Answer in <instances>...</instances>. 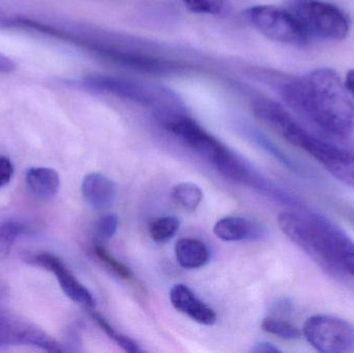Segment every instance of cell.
<instances>
[{
  "mask_svg": "<svg viewBox=\"0 0 354 353\" xmlns=\"http://www.w3.org/2000/svg\"><path fill=\"white\" fill-rule=\"evenodd\" d=\"M170 302L179 312L203 325L216 323V315L210 307L200 300L187 286L176 284L170 290Z\"/></svg>",
  "mask_w": 354,
  "mask_h": 353,
  "instance_id": "7c38bea8",
  "label": "cell"
},
{
  "mask_svg": "<svg viewBox=\"0 0 354 353\" xmlns=\"http://www.w3.org/2000/svg\"><path fill=\"white\" fill-rule=\"evenodd\" d=\"M291 311H292V304H291L290 300H286V298L279 300L274 305V312L277 313L278 316L290 314Z\"/></svg>",
  "mask_w": 354,
  "mask_h": 353,
  "instance_id": "4316f807",
  "label": "cell"
},
{
  "mask_svg": "<svg viewBox=\"0 0 354 353\" xmlns=\"http://www.w3.org/2000/svg\"><path fill=\"white\" fill-rule=\"evenodd\" d=\"M6 294H8V290H6V286L0 284V300L3 298L4 296H6Z\"/></svg>",
  "mask_w": 354,
  "mask_h": 353,
  "instance_id": "4dcf8cb0",
  "label": "cell"
},
{
  "mask_svg": "<svg viewBox=\"0 0 354 353\" xmlns=\"http://www.w3.org/2000/svg\"><path fill=\"white\" fill-rule=\"evenodd\" d=\"M303 335L317 352H354V325L340 317L314 315L306 321Z\"/></svg>",
  "mask_w": 354,
  "mask_h": 353,
  "instance_id": "52a82bcc",
  "label": "cell"
},
{
  "mask_svg": "<svg viewBox=\"0 0 354 353\" xmlns=\"http://www.w3.org/2000/svg\"><path fill=\"white\" fill-rule=\"evenodd\" d=\"M81 193L85 202L95 211H105L113 203L116 195L114 182L102 173L85 176L81 184Z\"/></svg>",
  "mask_w": 354,
  "mask_h": 353,
  "instance_id": "4fadbf2b",
  "label": "cell"
},
{
  "mask_svg": "<svg viewBox=\"0 0 354 353\" xmlns=\"http://www.w3.org/2000/svg\"><path fill=\"white\" fill-rule=\"evenodd\" d=\"M26 261L53 274L66 296L87 310H93L95 300L88 289L75 277L59 257L51 253L39 252L27 256Z\"/></svg>",
  "mask_w": 354,
  "mask_h": 353,
  "instance_id": "30bf717a",
  "label": "cell"
},
{
  "mask_svg": "<svg viewBox=\"0 0 354 353\" xmlns=\"http://www.w3.org/2000/svg\"><path fill=\"white\" fill-rule=\"evenodd\" d=\"M93 49L100 55L108 58L118 66H126V68L140 70L143 73L159 75L172 74L179 68L174 62L151 57V56L142 55V54L120 51V50L105 49V48L93 47Z\"/></svg>",
  "mask_w": 354,
  "mask_h": 353,
  "instance_id": "8fae6325",
  "label": "cell"
},
{
  "mask_svg": "<svg viewBox=\"0 0 354 353\" xmlns=\"http://www.w3.org/2000/svg\"><path fill=\"white\" fill-rule=\"evenodd\" d=\"M281 97L301 117L324 134L346 139L354 134V104L336 70H312L279 85Z\"/></svg>",
  "mask_w": 354,
  "mask_h": 353,
  "instance_id": "6da1fadb",
  "label": "cell"
},
{
  "mask_svg": "<svg viewBox=\"0 0 354 353\" xmlns=\"http://www.w3.org/2000/svg\"><path fill=\"white\" fill-rule=\"evenodd\" d=\"M64 346V352H66V347H68V352H79V347L81 346V338L79 335V332L76 330H70L68 335L66 337V341L62 344Z\"/></svg>",
  "mask_w": 354,
  "mask_h": 353,
  "instance_id": "484cf974",
  "label": "cell"
},
{
  "mask_svg": "<svg viewBox=\"0 0 354 353\" xmlns=\"http://www.w3.org/2000/svg\"><path fill=\"white\" fill-rule=\"evenodd\" d=\"M118 224H120V220L118 216L113 213H108L101 218L97 224V240L104 242L113 238L118 231Z\"/></svg>",
  "mask_w": 354,
  "mask_h": 353,
  "instance_id": "cb8c5ba5",
  "label": "cell"
},
{
  "mask_svg": "<svg viewBox=\"0 0 354 353\" xmlns=\"http://www.w3.org/2000/svg\"><path fill=\"white\" fill-rule=\"evenodd\" d=\"M2 312H3V309L0 308V315H1Z\"/></svg>",
  "mask_w": 354,
  "mask_h": 353,
  "instance_id": "d6a6232c",
  "label": "cell"
},
{
  "mask_svg": "<svg viewBox=\"0 0 354 353\" xmlns=\"http://www.w3.org/2000/svg\"><path fill=\"white\" fill-rule=\"evenodd\" d=\"M25 182L33 196L41 200H49L59 190L60 178L53 168L33 167L27 170Z\"/></svg>",
  "mask_w": 354,
  "mask_h": 353,
  "instance_id": "9a60e30c",
  "label": "cell"
},
{
  "mask_svg": "<svg viewBox=\"0 0 354 353\" xmlns=\"http://www.w3.org/2000/svg\"><path fill=\"white\" fill-rule=\"evenodd\" d=\"M262 330L284 340H297L301 336L299 327L280 316H268L261 323Z\"/></svg>",
  "mask_w": 354,
  "mask_h": 353,
  "instance_id": "ffe728a7",
  "label": "cell"
},
{
  "mask_svg": "<svg viewBox=\"0 0 354 353\" xmlns=\"http://www.w3.org/2000/svg\"><path fill=\"white\" fill-rule=\"evenodd\" d=\"M30 346L48 352H64L58 343L44 330L30 321L3 310L0 315V346Z\"/></svg>",
  "mask_w": 354,
  "mask_h": 353,
  "instance_id": "ba28073f",
  "label": "cell"
},
{
  "mask_svg": "<svg viewBox=\"0 0 354 353\" xmlns=\"http://www.w3.org/2000/svg\"><path fill=\"white\" fill-rule=\"evenodd\" d=\"M83 85L93 91L115 95L143 106L158 108L178 103L176 95L160 87H151L139 81L111 75H89Z\"/></svg>",
  "mask_w": 354,
  "mask_h": 353,
  "instance_id": "8992f818",
  "label": "cell"
},
{
  "mask_svg": "<svg viewBox=\"0 0 354 353\" xmlns=\"http://www.w3.org/2000/svg\"><path fill=\"white\" fill-rule=\"evenodd\" d=\"M177 263L183 269H200L207 265L210 252L203 242L195 238H181L176 244Z\"/></svg>",
  "mask_w": 354,
  "mask_h": 353,
  "instance_id": "2e32d148",
  "label": "cell"
},
{
  "mask_svg": "<svg viewBox=\"0 0 354 353\" xmlns=\"http://www.w3.org/2000/svg\"><path fill=\"white\" fill-rule=\"evenodd\" d=\"M227 0H181L183 6L194 14L218 15Z\"/></svg>",
  "mask_w": 354,
  "mask_h": 353,
  "instance_id": "603a6c76",
  "label": "cell"
},
{
  "mask_svg": "<svg viewBox=\"0 0 354 353\" xmlns=\"http://www.w3.org/2000/svg\"><path fill=\"white\" fill-rule=\"evenodd\" d=\"M93 251H95V256L99 258L102 263L105 265L108 269L115 274L118 277L122 280H132L133 273L126 265L120 263L118 258L113 256L107 249L104 247L103 242L101 240H95V246H93Z\"/></svg>",
  "mask_w": 354,
  "mask_h": 353,
  "instance_id": "44dd1931",
  "label": "cell"
},
{
  "mask_svg": "<svg viewBox=\"0 0 354 353\" xmlns=\"http://www.w3.org/2000/svg\"><path fill=\"white\" fill-rule=\"evenodd\" d=\"M172 197L183 209L195 211L203 199V192L198 184L193 182H180L172 190Z\"/></svg>",
  "mask_w": 354,
  "mask_h": 353,
  "instance_id": "ac0fdd59",
  "label": "cell"
},
{
  "mask_svg": "<svg viewBox=\"0 0 354 353\" xmlns=\"http://www.w3.org/2000/svg\"><path fill=\"white\" fill-rule=\"evenodd\" d=\"M91 311V317H93V321L97 323V325H99L100 329H101L114 343L118 344L122 350L129 353L142 352L140 346H139L134 340L131 339L128 336L124 335V334L118 332V330L114 329V327L108 323L107 319L102 316L97 311Z\"/></svg>",
  "mask_w": 354,
  "mask_h": 353,
  "instance_id": "d6986e66",
  "label": "cell"
},
{
  "mask_svg": "<svg viewBox=\"0 0 354 353\" xmlns=\"http://www.w3.org/2000/svg\"><path fill=\"white\" fill-rule=\"evenodd\" d=\"M288 8L310 37L342 41L351 31V20L340 8L324 0H289Z\"/></svg>",
  "mask_w": 354,
  "mask_h": 353,
  "instance_id": "277c9868",
  "label": "cell"
},
{
  "mask_svg": "<svg viewBox=\"0 0 354 353\" xmlns=\"http://www.w3.org/2000/svg\"><path fill=\"white\" fill-rule=\"evenodd\" d=\"M214 233L218 240L224 242H241L259 240L264 236V229L245 218L226 217L216 222Z\"/></svg>",
  "mask_w": 354,
  "mask_h": 353,
  "instance_id": "5bb4252c",
  "label": "cell"
},
{
  "mask_svg": "<svg viewBox=\"0 0 354 353\" xmlns=\"http://www.w3.org/2000/svg\"><path fill=\"white\" fill-rule=\"evenodd\" d=\"M156 117L162 128L209 162L221 174L234 162L236 155L187 115L179 105L156 109Z\"/></svg>",
  "mask_w": 354,
  "mask_h": 353,
  "instance_id": "3957f363",
  "label": "cell"
},
{
  "mask_svg": "<svg viewBox=\"0 0 354 353\" xmlns=\"http://www.w3.org/2000/svg\"><path fill=\"white\" fill-rule=\"evenodd\" d=\"M283 233L318 267L337 278L346 275L344 265L354 240L342 228L305 205L280 213Z\"/></svg>",
  "mask_w": 354,
  "mask_h": 353,
  "instance_id": "7a4b0ae2",
  "label": "cell"
},
{
  "mask_svg": "<svg viewBox=\"0 0 354 353\" xmlns=\"http://www.w3.org/2000/svg\"><path fill=\"white\" fill-rule=\"evenodd\" d=\"M14 174V166L8 158L0 155V189L10 184Z\"/></svg>",
  "mask_w": 354,
  "mask_h": 353,
  "instance_id": "d4e9b609",
  "label": "cell"
},
{
  "mask_svg": "<svg viewBox=\"0 0 354 353\" xmlns=\"http://www.w3.org/2000/svg\"><path fill=\"white\" fill-rule=\"evenodd\" d=\"M10 18H12V17H10V15L6 14L4 10L0 8V27H1V28H8Z\"/></svg>",
  "mask_w": 354,
  "mask_h": 353,
  "instance_id": "f546056e",
  "label": "cell"
},
{
  "mask_svg": "<svg viewBox=\"0 0 354 353\" xmlns=\"http://www.w3.org/2000/svg\"><path fill=\"white\" fill-rule=\"evenodd\" d=\"M180 221L174 216L160 217L151 220L149 225V236L151 240L157 244H165L169 242L178 232Z\"/></svg>",
  "mask_w": 354,
  "mask_h": 353,
  "instance_id": "e0dca14e",
  "label": "cell"
},
{
  "mask_svg": "<svg viewBox=\"0 0 354 353\" xmlns=\"http://www.w3.org/2000/svg\"><path fill=\"white\" fill-rule=\"evenodd\" d=\"M249 22L268 39L295 47H305L311 41L307 30L289 8L256 6L245 12Z\"/></svg>",
  "mask_w": 354,
  "mask_h": 353,
  "instance_id": "5b68a950",
  "label": "cell"
},
{
  "mask_svg": "<svg viewBox=\"0 0 354 353\" xmlns=\"http://www.w3.org/2000/svg\"><path fill=\"white\" fill-rule=\"evenodd\" d=\"M25 231L20 222L0 221V254L10 252L17 238Z\"/></svg>",
  "mask_w": 354,
  "mask_h": 353,
  "instance_id": "7402d4cb",
  "label": "cell"
},
{
  "mask_svg": "<svg viewBox=\"0 0 354 353\" xmlns=\"http://www.w3.org/2000/svg\"><path fill=\"white\" fill-rule=\"evenodd\" d=\"M252 352L255 353H280L281 350H279L276 345H274L270 342H260V343L256 344L253 348H252Z\"/></svg>",
  "mask_w": 354,
  "mask_h": 353,
  "instance_id": "83f0119b",
  "label": "cell"
},
{
  "mask_svg": "<svg viewBox=\"0 0 354 353\" xmlns=\"http://www.w3.org/2000/svg\"><path fill=\"white\" fill-rule=\"evenodd\" d=\"M351 220H353V222L354 223V211L353 213H351Z\"/></svg>",
  "mask_w": 354,
  "mask_h": 353,
  "instance_id": "1f68e13d",
  "label": "cell"
},
{
  "mask_svg": "<svg viewBox=\"0 0 354 353\" xmlns=\"http://www.w3.org/2000/svg\"><path fill=\"white\" fill-rule=\"evenodd\" d=\"M254 115L274 130L279 136L299 149L308 131L278 102L257 97L252 103Z\"/></svg>",
  "mask_w": 354,
  "mask_h": 353,
  "instance_id": "9c48e42d",
  "label": "cell"
},
{
  "mask_svg": "<svg viewBox=\"0 0 354 353\" xmlns=\"http://www.w3.org/2000/svg\"><path fill=\"white\" fill-rule=\"evenodd\" d=\"M344 84L349 95L354 99V68L353 70H348V73H347Z\"/></svg>",
  "mask_w": 354,
  "mask_h": 353,
  "instance_id": "f1b7e54d",
  "label": "cell"
}]
</instances>
